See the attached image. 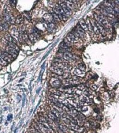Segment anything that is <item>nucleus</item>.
<instances>
[{"label":"nucleus","mask_w":119,"mask_h":133,"mask_svg":"<svg viewBox=\"0 0 119 133\" xmlns=\"http://www.w3.org/2000/svg\"><path fill=\"white\" fill-rule=\"evenodd\" d=\"M3 18H4V22L8 24H13L14 23H15V18L12 15V14H11L10 8L7 6H6L3 11Z\"/></svg>","instance_id":"obj_1"},{"label":"nucleus","mask_w":119,"mask_h":133,"mask_svg":"<svg viewBox=\"0 0 119 133\" xmlns=\"http://www.w3.org/2000/svg\"><path fill=\"white\" fill-rule=\"evenodd\" d=\"M0 56L1 57L3 60L5 61L7 63H11L14 60V58L12 56L10 55L8 53H7L6 51H2L1 52V54Z\"/></svg>","instance_id":"obj_2"},{"label":"nucleus","mask_w":119,"mask_h":133,"mask_svg":"<svg viewBox=\"0 0 119 133\" xmlns=\"http://www.w3.org/2000/svg\"><path fill=\"white\" fill-rule=\"evenodd\" d=\"M73 34L76 38L77 37H78V38H82V37H84L85 35V31L81 28V27L80 26L79 24H78V26L76 27V29L74 30Z\"/></svg>","instance_id":"obj_3"},{"label":"nucleus","mask_w":119,"mask_h":133,"mask_svg":"<svg viewBox=\"0 0 119 133\" xmlns=\"http://www.w3.org/2000/svg\"><path fill=\"white\" fill-rule=\"evenodd\" d=\"M60 6L67 17V16L69 17V16L71 14V11L67 7V4H65V2H63L62 4H61Z\"/></svg>","instance_id":"obj_4"},{"label":"nucleus","mask_w":119,"mask_h":133,"mask_svg":"<svg viewBox=\"0 0 119 133\" xmlns=\"http://www.w3.org/2000/svg\"><path fill=\"white\" fill-rule=\"evenodd\" d=\"M50 83L51 84V86L55 87H59V86L62 85V83H61L60 80L55 78H51L50 80Z\"/></svg>","instance_id":"obj_5"},{"label":"nucleus","mask_w":119,"mask_h":133,"mask_svg":"<svg viewBox=\"0 0 119 133\" xmlns=\"http://www.w3.org/2000/svg\"><path fill=\"white\" fill-rule=\"evenodd\" d=\"M6 52L12 56L14 58H16L17 57L18 54V51H17L16 49H12V48L7 47H6Z\"/></svg>","instance_id":"obj_6"},{"label":"nucleus","mask_w":119,"mask_h":133,"mask_svg":"<svg viewBox=\"0 0 119 133\" xmlns=\"http://www.w3.org/2000/svg\"><path fill=\"white\" fill-rule=\"evenodd\" d=\"M9 34H10L11 36H12L13 38H14V39H15V38L18 39L19 33V30H18L17 27H13L11 29L10 33Z\"/></svg>","instance_id":"obj_7"},{"label":"nucleus","mask_w":119,"mask_h":133,"mask_svg":"<svg viewBox=\"0 0 119 133\" xmlns=\"http://www.w3.org/2000/svg\"><path fill=\"white\" fill-rule=\"evenodd\" d=\"M39 38H40V35L38 34V33H33L31 34H30L28 35L29 40L33 42H36Z\"/></svg>","instance_id":"obj_8"},{"label":"nucleus","mask_w":119,"mask_h":133,"mask_svg":"<svg viewBox=\"0 0 119 133\" xmlns=\"http://www.w3.org/2000/svg\"><path fill=\"white\" fill-rule=\"evenodd\" d=\"M50 70L53 73H55L56 74L59 75H63L64 73V71L62 69H61L60 68H58V67L54 66V65H53V66L51 67L50 68Z\"/></svg>","instance_id":"obj_9"},{"label":"nucleus","mask_w":119,"mask_h":133,"mask_svg":"<svg viewBox=\"0 0 119 133\" xmlns=\"http://www.w3.org/2000/svg\"><path fill=\"white\" fill-rule=\"evenodd\" d=\"M4 39H5L8 42L14 43V44H15L17 43V40L14 39V38H13V37L10 35V34L8 33L5 34V35H4Z\"/></svg>","instance_id":"obj_10"},{"label":"nucleus","mask_w":119,"mask_h":133,"mask_svg":"<svg viewBox=\"0 0 119 133\" xmlns=\"http://www.w3.org/2000/svg\"><path fill=\"white\" fill-rule=\"evenodd\" d=\"M57 25L53 23H48V30L50 33H55L56 30H57Z\"/></svg>","instance_id":"obj_11"},{"label":"nucleus","mask_w":119,"mask_h":133,"mask_svg":"<svg viewBox=\"0 0 119 133\" xmlns=\"http://www.w3.org/2000/svg\"><path fill=\"white\" fill-rule=\"evenodd\" d=\"M90 21H91L92 27L93 31H94V34H97V35L99 34V33H99L97 25H96V20H95L94 19H92L90 20Z\"/></svg>","instance_id":"obj_12"},{"label":"nucleus","mask_w":119,"mask_h":133,"mask_svg":"<svg viewBox=\"0 0 119 133\" xmlns=\"http://www.w3.org/2000/svg\"><path fill=\"white\" fill-rule=\"evenodd\" d=\"M96 25H97L99 33H100L101 34H102V35H103V36H105L106 34H107V32H106L105 29L104 28L102 25H100L99 23H98L96 21Z\"/></svg>","instance_id":"obj_13"},{"label":"nucleus","mask_w":119,"mask_h":133,"mask_svg":"<svg viewBox=\"0 0 119 133\" xmlns=\"http://www.w3.org/2000/svg\"><path fill=\"white\" fill-rule=\"evenodd\" d=\"M63 58L65 60L70 61H73L74 59V56L70 52H67L63 54Z\"/></svg>","instance_id":"obj_14"},{"label":"nucleus","mask_w":119,"mask_h":133,"mask_svg":"<svg viewBox=\"0 0 119 133\" xmlns=\"http://www.w3.org/2000/svg\"><path fill=\"white\" fill-rule=\"evenodd\" d=\"M43 19L45 21H46L48 23H52V21L53 20V17L52 14H46L43 16Z\"/></svg>","instance_id":"obj_15"},{"label":"nucleus","mask_w":119,"mask_h":133,"mask_svg":"<svg viewBox=\"0 0 119 133\" xmlns=\"http://www.w3.org/2000/svg\"><path fill=\"white\" fill-rule=\"evenodd\" d=\"M48 117L49 119L53 122H56V123H59L60 121H59V118H57V117L54 116V114L51 113V112H49L48 114Z\"/></svg>","instance_id":"obj_16"},{"label":"nucleus","mask_w":119,"mask_h":133,"mask_svg":"<svg viewBox=\"0 0 119 133\" xmlns=\"http://www.w3.org/2000/svg\"><path fill=\"white\" fill-rule=\"evenodd\" d=\"M67 38L70 40L71 42H74L75 41H76L77 40V38L75 36L74 34L73 33H69L67 34Z\"/></svg>","instance_id":"obj_17"},{"label":"nucleus","mask_w":119,"mask_h":133,"mask_svg":"<svg viewBox=\"0 0 119 133\" xmlns=\"http://www.w3.org/2000/svg\"><path fill=\"white\" fill-rule=\"evenodd\" d=\"M51 112L53 114H54V116L57 117V118H60L61 117H62V114H61L60 112L58 111V110H57L55 108H52V110H51Z\"/></svg>","instance_id":"obj_18"},{"label":"nucleus","mask_w":119,"mask_h":133,"mask_svg":"<svg viewBox=\"0 0 119 133\" xmlns=\"http://www.w3.org/2000/svg\"><path fill=\"white\" fill-rule=\"evenodd\" d=\"M23 22H24V17L22 15H19L18 16H17V18H15V23L20 24H22Z\"/></svg>","instance_id":"obj_19"},{"label":"nucleus","mask_w":119,"mask_h":133,"mask_svg":"<svg viewBox=\"0 0 119 133\" xmlns=\"http://www.w3.org/2000/svg\"><path fill=\"white\" fill-rule=\"evenodd\" d=\"M79 25L81 27V28L82 29L85 31V30H87L88 29H87V25L86 24V22L84 20L82 19L80 21V23H79Z\"/></svg>","instance_id":"obj_20"},{"label":"nucleus","mask_w":119,"mask_h":133,"mask_svg":"<svg viewBox=\"0 0 119 133\" xmlns=\"http://www.w3.org/2000/svg\"><path fill=\"white\" fill-rule=\"evenodd\" d=\"M59 128H60V129H61L63 131L64 133H69L70 130H69V128H67V126L64 125L63 124H60L59 125Z\"/></svg>","instance_id":"obj_21"},{"label":"nucleus","mask_w":119,"mask_h":133,"mask_svg":"<svg viewBox=\"0 0 119 133\" xmlns=\"http://www.w3.org/2000/svg\"><path fill=\"white\" fill-rule=\"evenodd\" d=\"M7 45H8V47H11V48H12V49H14L17 50V51H19V47H18V46L16 45L15 44H14V43H12V42H8L7 43Z\"/></svg>","instance_id":"obj_22"},{"label":"nucleus","mask_w":119,"mask_h":133,"mask_svg":"<svg viewBox=\"0 0 119 133\" xmlns=\"http://www.w3.org/2000/svg\"><path fill=\"white\" fill-rule=\"evenodd\" d=\"M65 3V4H67V7H68L70 10L74 8V4L73 1H66Z\"/></svg>","instance_id":"obj_23"},{"label":"nucleus","mask_w":119,"mask_h":133,"mask_svg":"<svg viewBox=\"0 0 119 133\" xmlns=\"http://www.w3.org/2000/svg\"><path fill=\"white\" fill-rule=\"evenodd\" d=\"M63 42L66 45H67V47H70L71 46V45H72V42H71V41L67 39V38H65V39H64V40H63Z\"/></svg>","instance_id":"obj_24"},{"label":"nucleus","mask_w":119,"mask_h":133,"mask_svg":"<svg viewBox=\"0 0 119 133\" xmlns=\"http://www.w3.org/2000/svg\"><path fill=\"white\" fill-rule=\"evenodd\" d=\"M52 17H53V19L55 20V21L60 22V20H61L59 16L57 14H56V13H53L52 14Z\"/></svg>","instance_id":"obj_25"},{"label":"nucleus","mask_w":119,"mask_h":133,"mask_svg":"<svg viewBox=\"0 0 119 133\" xmlns=\"http://www.w3.org/2000/svg\"><path fill=\"white\" fill-rule=\"evenodd\" d=\"M2 25L3 29H4V31H7V30H8L9 29V24L6 22H4V23L1 24Z\"/></svg>","instance_id":"obj_26"},{"label":"nucleus","mask_w":119,"mask_h":133,"mask_svg":"<svg viewBox=\"0 0 119 133\" xmlns=\"http://www.w3.org/2000/svg\"><path fill=\"white\" fill-rule=\"evenodd\" d=\"M75 73L76 74L78 75H80V76L85 75L84 72L82 71V70L79 69H76L75 70Z\"/></svg>","instance_id":"obj_27"},{"label":"nucleus","mask_w":119,"mask_h":133,"mask_svg":"<svg viewBox=\"0 0 119 133\" xmlns=\"http://www.w3.org/2000/svg\"><path fill=\"white\" fill-rule=\"evenodd\" d=\"M108 19H109L110 21H113L115 19V15L112 13H109L107 15Z\"/></svg>","instance_id":"obj_28"},{"label":"nucleus","mask_w":119,"mask_h":133,"mask_svg":"<svg viewBox=\"0 0 119 133\" xmlns=\"http://www.w3.org/2000/svg\"><path fill=\"white\" fill-rule=\"evenodd\" d=\"M105 11L109 13H112V12H113V9L109 6H106L105 7Z\"/></svg>","instance_id":"obj_29"},{"label":"nucleus","mask_w":119,"mask_h":133,"mask_svg":"<svg viewBox=\"0 0 119 133\" xmlns=\"http://www.w3.org/2000/svg\"><path fill=\"white\" fill-rule=\"evenodd\" d=\"M24 16L28 20H29V21L31 20V14H30V12H25Z\"/></svg>","instance_id":"obj_30"},{"label":"nucleus","mask_w":119,"mask_h":133,"mask_svg":"<svg viewBox=\"0 0 119 133\" xmlns=\"http://www.w3.org/2000/svg\"><path fill=\"white\" fill-rule=\"evenodd\" d=\"M0 65H3V66H6L7 65V62H6L5 61H4L3 59L1 58V57L0 56Z\"/></svg>","instance_id":"obj_31"},{"label":"nucleus","mask_w":119,"mask_h":133,"mask_svg":"<svg viewBox=\"0 0 119 133\" xmlns=\"http://www.w3.org/2000/svg\"><path fill=\"white\" fill-rule=\"evenodd\" d=\"M78 68H79L78 69L82 70V71L86 69V67H85V65H83L82 63H80L78 65Z\"/></svg>","instance_id":"obj_32"},{"label":"nucleus","mask_w":119,"mask_h":133,"mask_svg":"<svg viewBox=\"0 0 119 133\" xmlns=\"http://www.w3.org/2000/svg\"><path fill=\"white\" fill-rule=\"evenodd\" d=\"M17 1H15V0H12V1H9V4H10L11 7H14L17 4Z\"/></svg>","instance_id":"obj_33"},{"label":"nucleus","mask_w":119,"mask_h":133,"mask_svg":"<svg viewBox=\"0 0 119 133\" xmlns=\"http://www.w3.org/2000/svg\"><path fill=\"white\" fill-rule=\"evenodd\" d=\"M63 76L64 78H65V79H67V78H70L71 77V75L70 74H69L68 73H64L63 75Z\"/></svg>","instance_id":"obj_34"},{"label":"nucleus","mask_w":119,"mask_h":133,"mask_svg":"<svg viewBox=\"0 0 119 133\" xmlns=\"http://www.w3.org/2000/svg\"><path fill=\"white\" fill-rule=\"evenodd\" d=\"M60 47L62 49H67V48H69L65 44H64L63 42H62V43H61Z\"/></svg>","instance_id":"obj_35"},{"label":"nucleus","mask_w":119,"mask_h":133,"mask_svg":"<svg viewBox=\"0 0 119 133\" xmlns=\"http://www.w3.org/2000/svg\"><path fill=\"white\" fill-rule=\"evenodd\" d=\"M25 94L23 95V98H22V107L24 106L25 105Z\"/></svg>","instance_id":"obj_36"},{"label":"nucleus","mask_w":119,"mask_h":133,"mask_svg":"<svg viewBox=\"0 0 119 133\" xmlns=\"http://www.w3.org/2000/svg\"><path fill=\"white\" fill-rule=\"evenodd\" d=\"M12 118H13V116H12V114H9L8 116L7 117V119L8 121H11V120L12 119Z\"/></svg>","instance_id":"obj_37"},{"label":"nucleus","mask_w":119,"mask_h":133,"mask_svg":"<svg viewBox=\"0 0 119 133\" xmlns=\"http://www.w3.org/2000/svg\"><path fill=\"white\" fill-rule=\"evenodd\" d=\"M78 88L80 90H82L84 89V86H83V85H80L78 86Z\"/></svg>","instance_id":"obj_38"},{"label":"nucleus","mask_w":119,"mask_h":133,"mask_svg":"<svg viewBox=\"0 0 119 133\" xmlns=\"http://www.w3.org/2000/svg\"><path fill=\"white\" fill-rule=\"evenodd\" d=\"M4 31V29H3L2 25L0 24V31Z\"/></svg>","instance_id":"obj_39"},{"label":"nucleus","mask_w":119,"mask_h":133,"mask_svg":"<svg viewBox=\"0 0 119 133\" xmlns=\"http://www.w3.org/2000/svg\"><path fill=\"white\" fill-rule=\"evenodd\" d=\"M30 133H36L34 131H33V128H32L31 129H30Z\"/></svg>","instance_id":"obj_40"},{"label":"nucleus","mask_w":119,"mask_h":133,"mask_svg":"<svg viewBox=\"0 0 119 133\" xmlns=\"http://www.w3.org/2000/svg\"><path fill=\"white\" fill-rule=\"evenodd\" d=\"M41 88L40 87V88H39V89H38V90H37V91H36V92H37V94H38V93H39V92H40V90H41Z\"/></svg>","instance_id":"obj_41"}]
</instances>
